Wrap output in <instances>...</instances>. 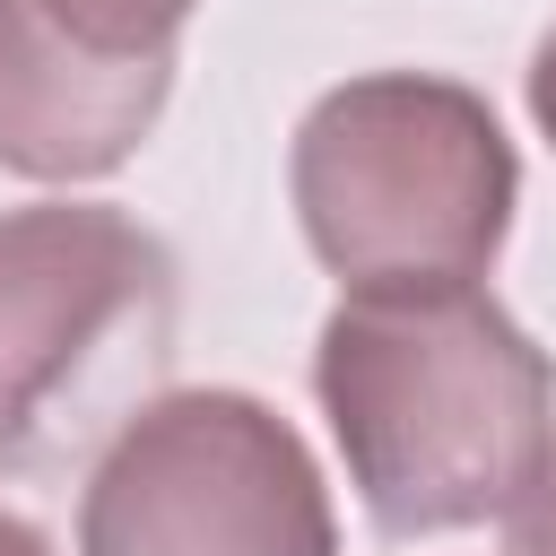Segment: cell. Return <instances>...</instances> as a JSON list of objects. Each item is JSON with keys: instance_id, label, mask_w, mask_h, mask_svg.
<instances>
[{"instance_id": "cell-1", "label": "cell", "mask_w": 556, "mask_h": 556, "mask_svg": "<svg viewBox=\"0 0 556 556\" xmlns=\"http://www.w3.org/2000/svg\"><path fill=\"white\" fill-rule=\"evenodd\" d=\"M313 391L382 539L513 521L556 452V365L478 287H348Z\"/></svg>"}, {"instance_id": "cell-7", "label": "cell", "mask_w": 556, "mask_h": 556, "mask_svg": "<svg viewBox=\"0 0 556 556\" xmlns=\"http://www.w3.org/2000/svg\"><path fill=\"white\" fill-rule=\"evenodd\" d=\"M530 113H539V130L556 139V26H547L539 52H530Z\"/></svg>"}, {"instance_id": "cell-5", "label": "cell", "mask_w": 556, "mask_h": 556, "mask_svg": "<svg viewBox=\"0 0 556 556\" xmlns=\"http://www.w3.org/2000/svg\"><path fill=\"white\" fill-rule=\"evenodd\" d=\"M200 0H0V165L96 182L139 156L174 96Z\"/></svg>"}, {"instance_id": "cell-4", "label": "cell", "mask_w": 556, "mask_h": 556, "mask_svg": "<svg viewBox=\"0 0 556 556\" xmlns=\"http://www.w3.org/2000/svg\"><path fill=\"white\" fill-rule=\"evenodd\" d=\"M78 556H339L304 434L252 391H165L104 434Z\"/></svg>"}, {"instance_id": "cell-6", "label": "cell", "mask_w": 556, "mask_h": 556, "mask_svg": "<svg viewBox=\"0 0 556 556\" xmlns=\"http://www.w3.org/2000/svg\"><path fill=\"white\" fill-rule=\"evenodd\" d=\"M513 556H556V452H547V469H539V486L513 504Z\"/></svg>"}, {"instance_id": "cell-3", "label": "cell", "mask_w": 556, "mask_h": 556, "mask_svg": "<svg viewBox=\"0 0 556 556\" xmlns=\"http://www.w3.org/2000/svg\"><path fill=\"white\" fill-rule=\"evenodd\" d=\"M174 356V252L104 200L0 208V478L130 426Z\"/></svg>"}, {"instance_id": "cell-8", "label": "cell", "mask_w": 556, "mask_h": 556, "mask_svg": "<svg viewBox=\"0 0 556 556\" xmlns=\"http://www.w3.org/2000/svg\"><path fill=\"white\" fill-rule=\"evenodd\" d=\"M0 556H52V547H43V530H35V521H17V513L0 504Z\"/></svg>"}, {"instance_id": "cell-2", "label": "cell", "mask_w": 556, "mask_h": 556, "mask_svg": "<svg viewBox=\"0 0 556 556\" xmlns=\"http://www.w3.org/2000/svg\"><path fill=\"white\" fill-rule=\"evenodd\" d=\"M287 191L304 243L348 287H460L504 252L521 165L460 78L374 70L295 122Z\"/></svg>"}]
</instances>
